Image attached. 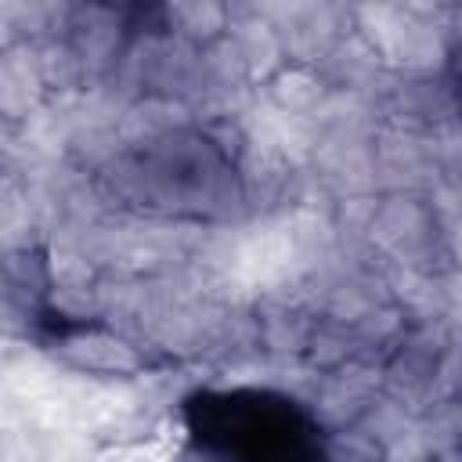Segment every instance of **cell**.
I'll return each instance as SVG.
<instances>
[{
  "label": "cell",
  "instance_id": "obj_1",
  "mask_svg": "<svg viewBox=\"0 0 462 462\" xmlns=\"http://www.w3.org/2000/svg\"><path fill=\"white\" fill-rule=\"evenodd\" d=\"M191 437L206 462H325L318 430L267 393H220L191 404Z\"/></svg>",
  "mask_w": 462,
  "mask_h": 462
}]
</instances>
